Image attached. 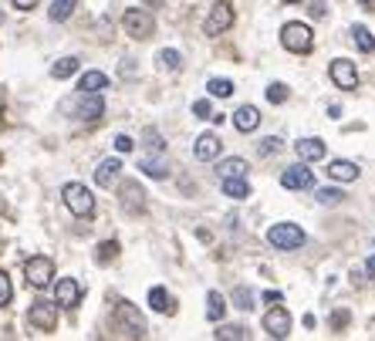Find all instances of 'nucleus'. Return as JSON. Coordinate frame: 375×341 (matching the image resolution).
I'll return each mask as SVG.
<instances>
[{"label":"nucleus","instance_id":"473e14b6","mask_svg":"<svg viewBox=\"0 0 375 341\" xmlns=\"http://www.w3.org/2000/svg\"><path fill=\"white\" fill-rule=\"evenodd\" d=\"M315 200H318L321 207H334V203L345 200V193H341V189H315Z\"/></svg>","mask_w":375,"mask_h":341},{"label":"nucleus","instance_id":"7c9ffc66","mask_svg":"<svg viewBox=\"0 0 375 341\" xmlns=\"http://www.w3.org/2000/svg\"><path fill=\"white\" fill-rule=\"evenodd\" d=\"M159 61H163L166 71H176V68L183 64V54H179L176 47H163V51H159Z\"/></svg>","mask_w":375,"mask_h":341},{"label":"nucleus","instance_id":"09e8293b","mask_svg":"<svg viewBox=\"0 0 375 341\" xmlns=\"http://www.w3.org/2000/svg\"><path fill=\"white\" fill-rule=\"evenodd\" d=\"M0 21H3V14H0Z\"/></svg>","mask_w":375,"mask_h":341},{"label":"nucleus","instance_id":"f3484780","mask_svg":"<svg viewBox=\"0 0 375 341\" xmlns=\"http://www.w3.org/2000/svg\"><path fill=\"white\" fill-rule=\"evenodd\" d=\"M119 169H122V163L119 159H102L98 163V169H95V183L105 189V186H112L115 179H119Z\"/></svg>","mask_w":375,"mask_h":341},{"label":"nucleus","instance_id":"a211bd4d","mask_svg":"<svg viewBox=\"0 0 375 341\" xmlns=\"http://www.w3.org/2000/svg\"><path fill=\"white\" fill-rule=\"evenodd\" d=\"M234 126L240 128V132H253V128L260 126V112H257L253 105H240V108L234 112Z\"/></svg>","mask_w":375,"mask_h":341},{"label":"nucleus","instance_id":"423d86ee","mask_svg":"<svg viewBox=\"0 0 375 341\" xmlns=\"http://www.w3.org/2000/svg\"><path fill=\"white\" fill-rule=\"evenodd\" d=\"M24 277H27V284L31 287H47L51 284V277H54V260L51 257H27L24 260Z\"/></svg>","mask_w":375,"mask_h":341},{"label":"nucleus","instance_id":"c9c22d12","mask_svg":"<svg viewBox=\"0 0 375 341\" xmlns=\"http://www.w3.org/2000/svg\"><path fill=\"white\" fill-rule=\"evenodd\" d=\"M234 301H237L240 311H250V307H253V291H250V287H237V291H234Z\"/></svg>","mask_w":375,"mask_h":341},{"label":"nucleus","instance_id":"39448f33","mask_svg":"<svg viewBox=\"0 0 375 341\" xmlns=\"http://www.w3.org/2000/svg\"><path fill=\"white\" fill-rule=\"evenodd\" d=\"M122 27H125V34H128V38L142 41V38H149V34L156 31V21H152V14H149V10L132 7V10H125V14H122Z\"/></svg>","mask_w":375,"mask_h":341},{"label":"nucleus","instance_id":"72a5a7b5","mask_svg":"<svg viewBox=\"0 0 375 341\" xmlns=\"http://www.w3.org/2000/svg\"><path fill=\"white\" fill-rule=\"evenodd\" d=\"M139 169L146 172V176H152V179H166V166H163L159 159H142Z\"/></svg>","mask_w":375,"mask_h":341},{"label":"nucleus","instance_id":"58836bf2","mask_svg":"<svg viewBox=\"0 0 375 341\" xmlns=\"http://www.w3.org/2000/svg\"><path fill=\"white\" fill-rule=\"evenodd\" d=\"M308 10H311V17H318V21H321V17H328V3H325V0H315Z\"/></svg>","mask_w":375,"mask_h":341},{"label":"nucleus","instance_id":"b1692460","mask_svg":"<svg viewBox=\"0 0 375 341\" xmlns=\"http://www.w3.org/2000/svg\"><path fill=\"white\" fill-rule=\"evenodd\" d=\"M78 68H82V61L71 54V58H58V61L51 64V75H54V78H71Z\"/></svg>","mask_w":375,"mask_h":341},{"label":"nucleus","instance_id":"37998d69","mask_svg":"<svg viewBox=\"0 0 375 341\" xmlns=\"http://www.w3.org/2000/svg\"><path fill=\"white\" fill-rule=\"evenodd\" d=\"M14 7H17V10H34L38 0H14Z\"/></svg>","mask_w":375,"mask_h":341},{"label":"nucleus","instance_id":"f704fd0d","mask_svg":"<svg viewBox=\"0 0 375 341\" xmlns=\"http://www.w3.org/2000/svg\"><path fill=\"white\" fill-rule=\"evenodd\" d=\"M14 301V284H10V274L0 270V307H7Z\"/></svg>","mask_w":375,"mask_h":341},{"label":"nucleus","instance_id":"e433bc0d","mask_svg":"<svg viewBox=\"0 0 375 341\" xmlns=\"http://www.w3.org/2000/svg\"><path fill=\"white\" fill-rule=\"evenodd\" d=\"M193 115H196V119H209V115H213L209 98H196V102H193Z\"/></svg>","mask_w":375,"mask_h":341},{"label":"nucleus","instance_id":"6ab92c4d","mask_svg":"<svg viewBox=\"0 0 375 341\" xmlns=\"http://www.w3.org/2000/svg\"><path fill=\"white\" fill-rule=\"evenodd\" d=\"M328 176H332L334 183H355L359 179V166L348 163V159H334L332 166H328Z\"/></svg>","mask_w":375,"mask_h":341},{"label":"nucleus","instance_id":"6e6552de","mask_svg":"<svg viewBox=\"0 0 375 341\" xmlns=\"http://www.w3.org/2000/svg\"><path fill=\"white\" fill-rule=\"evenodd\" d=\"M227 27H234V3H230V0H216L207 14V34L216 38V34H223Z\"/></svg>","mask_w":375,"mask_h":341},{"label":"nucleus","instance_id":"9d476101","mask_svg":"<svg viewBox=\"0 0 375 341\" xmlns=\"http://www.w3.org/2000/svg\"><path fill=\"white\" fill-rule=\"evenodd\" d=\"M27 321H31L38 331H54V325H58V304L34 301V304H31V311H27Z\"/></svg>","mask_w":375,"mask_h":341},{"label":"nucleus","instance_id":"aec40b11","mask_svg":"<svg viewBox=\"0 0 375 341\" xmlns=\"http://www.w3.org/2000/svg\"><path fill=\"white\" fill-rule=\"evenodd\" d=\"M149 304H152V311H159V314H176V304H172L166 287H149Z\"/></svg>","mask_w":375,"mask_h":341},{"label":"nucleus","instance_id":"bb28decb","mask_svg":"<svg viewBox=\"0 0 375 341\" xmlns=\"http://www.w3.org/2000/svg\"><path fill=\"white\" fill-rule=\"evenodd\" d=\"M352 38H355V44H359V51H365V54H372L375 51V38L369 27H362V24H355L352 27Z\"/></svg>","mask_w":375,"mask_h":341},{"label":"nucleus","instance_id":"5701e85b","mask_svg":"<svg viewBox=\"0 0 375 341\" xmlns=\"http://www.w3.org/2000/svg\"><path fill=\"white\" fill-rule=\"evenodd\" d=\"M109 88V75L105 71H84L82 82H78V91H102Z\"/></svg>","mask_w":375,"mask_h":341},{"label":"nucleus","instance_id":"a19ab883","mask_svg":"<svg viewBox=\"0 0 375 341\" xmlns=\"http://www.w3.org/2000/svg\"><path fill=\"white\" fill-rule=\"evenodd\" d=\"M115 149H119V152H132V149H135V142H132L128 135H115Z\"/></svg>","mask_w":375,"mask_h":341},{"label":"nucleus","instance_id":"1a4fd4ad","mask_svg":"<svg viewBox=\"0 0 375 341\" xmlns=\"http://www.w3.org/2000/svg\"><path fill=\"white\" fill-rule=\"evenodd\" d=\"M264 331H267L271 338H288V335H291V311L274 304V307L264 314Z\"/></svg>","mask_w":375,"mask_h":341},{"label":"nucleus","instance_id":"de8ad7c7","mask_svg":"<svg viewBox=\"0 0 375 341\" xmlns=\"http://www.w3.org/2000/svg\"><path fill=\"white\" fill-rule=\"evenodd\" d=\"M362 3H372V0H362Z\"/></svg>","mask_w":375,"mask_h":341},{"label":"nucleus","instance_id":"49530a36","mask_svg":"<svg viewBox=\"0 0 375 341\" xmlns=\"http://www.w3.org/2000/svg\"><path fill=\"white\" fill-rule=\"evenodd\" d=\"M284 3H301V0H284Z\"/></svg>","mask_w":375,"mask_h":341},{"label":"nucleus","instance_id":"cd10ccee","mask_svg":"<svg viewBox=\"0 0 375 341\" xmlns=\"http://www.w3.org/2000/svg\"><path fill=\"white\" fill-rule=\"evenodd\" d=\"M213 338H216V341H230V338L244 341V338H247V328H244V325H223V328H216V331H213Z\"/></svg>","mask_w":375,"mask_h":341},{"label":"nucleus","instance_id":"c85d7f7f","mask_svg":"<svg viewBox=\"0 0 375 341\" xmlns=\"http://www.w3.org/2000/svg\"><path fill=\"white\" fill-rule=\"evenodd\" d=\"M207 91L213 98H227V95H234V82H227V78H209Z\"/></svg>","mask_w":375,"mask_h":341},{"label":"nucleus","instance_id":"4c0bfd02","mask_svg":"<svg viewBox=\"0 0 375 341\" xmlns=\"http://www.w3.org/2000/svg\"><path fill=\"white\" fill-rule=\"evenodd\" d=\"M277 149H281V139H277V135H267V139H260V152H264V156H274Z\"/></svg>","mask_w":375,"mask_h":341},{"label":"nucleus","instance_id":"4be33fe9","mask_svg":"<svg viewBox=\"0 0 375 341\" xmlns=\"http://www.w3.org/2000/svg\"><path fill=\"white\" fill-rule=\"evenodd\" d=\"M247 159H240V156H234V159H223L216 172H220V179H230V176H247Z\"/></svg>","mask_w":375,"mask_h":341},{"label":"nucleus","instance_id":"9b49d317","mask_svg":"<svg viewBox=\"0 0 375 341\" xmlns=\"http://www.w3.org/2000/svg\"><path fill=\"white\" fill-rule=\"evenodd\" d=\"M328 75H332V82L341 88V91H355V88H359V71H355V64H352L348 58H338V61H332Z\"/></svg>","mask_w":375,"mask_h":341},{"label":"nucleus","instance_id":"ea45409f","mask_svg":"<svg viewBox=\"0 0 375 341\" xmlns=\"http://www.w3.org/2000/svg\"><path fill=\"white\" fill-rule=\"evenodd\" d=\"M348 318H352L348 311H334V314H332V328H338V331H341V328L348 325Z\"/></svg>","mask_w":375,"mask_h":341},{"label":"nucleus","instance_id":"c03bdc74","mask_svg":"<svg viewBox=\"0 0 375 341\" xmlns=\"http://www.w3.org/2000/svg\"><path fill=\"white\" fill-rule=\"evenodd\" d=\"M264 301H267V304H281V294H277V291H267Z\"/></svg>","mask_w":375,"mask_h":341},{"label":"nucleus","instance_id":"f03ea898","mask_svg":"<svg viewBox=\"0 0 375 341\" xmlns=\"http://www.w3.org/2000/svg\"><path fill=\"white\" fill-rule=\"evenodd\" d=\"M281 44L288 51H294V54H308L315 47V31L308 24H301V21H288L281 27Z\"/></svg>","mask_w":375,"mask_h":341},{"label":"nucleus","instance_id":"a878e982","mask_svg":"<svg viewBox=\"0 0 375 341\" xmlns=\"http://www.w3.org/2000/svg\"><path fill=\"white\" fill-rule=\"evenodd\" d=\"M223 314H227V301L220 291H209L207 294V318L209 321H223Z\"/></svg>","mask_w":375,"mask_h":341},{"label":"nucleus","instance_id":"c756f323","mask_svg":"<svg viewBox=\"0 0 375 341\" xmlns=\"http://www.w3.org/2000/svg\"><path fill=\"white\" fill-rule=\"evenodd\" d=\"M288 95H291V91H288V85H281V82H271V85H267V102H271V105H284Z\"/></svg>","mask_w":375,"mask_h":341},{"label":"nucleus","instance_id":"393cba45","mask_svg":"<svg viewBox=\"0 0 375 341\" xmlns=\"http://www.w3.org/2000/svg\"><path fill=\"white\" fill-rule=\"evenodd\" d=\"M75 7H78V0H54L51 10H47V17H51L54 24H61V21H68V17L75 14Z\"/></svg>","mask_w":375,"mask_h":341},{"label":"nucleus","instance_id":"20e7f679","mask_svg":"<svg viewBox=\"0 0 375 341\" xmlns=\"http://www.w3.org/2000/svg\"><path fill=\"white\" fill-rule=\"evenodd\" d=\"M65 108H71L75 119H82V122H98V119L105 115V102H102L98 91H82V95H78L75 102H68Z\"/></svg>","mask_w":375,"mask_h":341},{"label":"nucleus","instance_id":"79ce46f5","mask_svg":"<svg viewBox=\"0 0 375 341\" xmlns=\"http://www.w3.org/2000/svg\"><path fill=\"white\" fill-rule=\"evenodd\" d=\"M146 139H149V149H156V152H163V139H159V135H156L152 128L146 132Z\"/></svg>","mask_w":375,"mask_h":341},{"label":"nucleus","instance_id":"0eeeda50","mask_svg":"<svg viewBox=\"0 0 375 341\" xmlns=\"http://www.w3.org/2000/svg\"><path fill=\"white\" fill-rule=\"evenodd\" d=\"M115 325L119 328H125V335L128 338H146V318L128 304V301H122L119 307H115Z\"/></svg>","mask_w":375,"mask_h":341},{"label":"nucleus","instance_id":"2f4dec72","mask_svg":"<svg viewBox=\"0 0 375 341\" xmlns=\"http://www.w3.org/2000/svg\"><path fill=\"white\" fill-rule=\"evenodd\" d=\"M115 257H119V244H115V240H105V244L95 250V260H98V263H112Z\"/></svg>","mask_w":375,"mask_h":341},{"label":"nucleus","instance_id":"a18cd8bd","mask_svg":"<svg viewBox=\"0 0 375 341\" xmlns=\"http://www.w3.org/2000/svg\"><path fill=\"white\" fill-rule=\"evenodd\" d=\"M365 274H369V277H375V257H369V263H365Z\"/></svg>","mask_w":375,"mask_h":341},{"label":"nucleus","instance_id":"2eb2a0df","mask_svg":"<svg viewBox=\"0 0 375 341\" xmlns=\"http://www.w3.org/2000/svg\"><path fill=\"white\" fill-rule=\"evenodd\" d=\"M220 149H223V142H220L213 132H203V135L196 139V149H193V152H196V159H200V163H209V159H216V156H220Z\"/></svg>","mask_w":375,"mask_h":341},{"label":"nucleus","instance_id":"ddd939ff","mask_svg":"<svg viewBox=\"0 0 375 341\" xmlns=\"http://www.w3.org/2000/svg\"><path fill=\"white\" fill-rule=\"evenodd\" d=\"M281 186L284 189H311L315 186V172L308 169V166H291V169H284V176H281Z\"/></svg>","mask_w":375,"mask_h":341},{"label":"nucleus","instance_id":"7ed1b4c3","mask_svg":"<svg viewBox=\"0 0 375 341\" xmlns=\"http://www.w3.org/2000/svg\"><path fill=\"white\" fill-rule=\"evenodd\" d=\"M61 196H65V207H68L75 216L95 213V196H91V189L82 186V183H68V186L61 189Z\"/></svg>","mask_w":375,"mask_h":341},{"label":"nucleus","instance_id":"f8f14e48","mask_svg":"<svg viewBox=\"0 0 375 341\" xmlns=\"http://www.w3.org/2000/svg\"><path fill=\"white\" fill-rule=\"evenodd\" d=\"M78 298H82V287H78V281H71V277L58 281V287H54V304H58V307L71 311V307L78 304Z\"/></svg>","mask_w":375,"mask_h":341},{"label":"nucleus","instance_id":"4468645a","mask_svg":"<svg viewBox=\"0 0 375 341\" xmlns=\"http://www.w3.org/2000/svg\"><path fill=\"white\" fill-rule=\"evenodd\" d=\"M119 196H122L125 210H132V213H142L146 210V193H142L139 183H122L119 186Z\"/></svg>","mask_w":375,"mask_h":341},{"label":"nucleus","instance_id":"f257e3e1","mask_svg":"<svg viewBox=\"0 0 375 341\" xmlns=\"http://www.w3.org/2000/svg\"><path fill=\"white\" fill-rule=\"evenodd\" d=\"M304 230L297 226V223H274L271 230H267V244L271 247H277V250H301L304 247Z\"/></svg>","mask_w":375,"mask_h":341},{"label":"nucleus","instance_id":"412c9836","mask_svg":"<svg viewBox=\"0 0 375 341\" xmlns=\"http://www.w3.org/2000/svg\"><path fill=\"white\" fill-rule=\"evenodd\" d=\"M223 193L230 196V200H247L250 196V186L244 176H230V179H223Z\"/></svg>","mask_w":375,"mask_h":341},{"label":"nucleus","instance_id":"dca6fc26","mask_svg":"<svg viewBox=\"0 0 375 341\" xmlns=\"http://www.w3.org/2000/svg\"><path fill=\"white\" fill-rule=\"evenodd\" d=\"M294 149H297V156H301L304 163H321V159H325V142H321V139H297Z\"/></svg>","mask_w":375,"mask_h":341}]
</instances>
